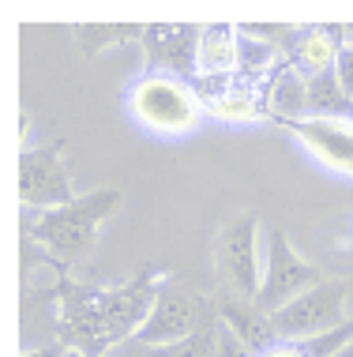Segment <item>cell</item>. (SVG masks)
Listing matches in <instances>:
<instances>
[{"label":"cell","mask_w":353,"mask_h":357,"mask_svg":"<svg viewBox=\"0 0 353 357\" xmlns=\"http://www.w3.org/2000/svg\"><path fill=\"white\" fill-rule=\"evenodd\" d=\"M162 286H166V278L150 264L120 286H87L61 278V286H56V335L68 350L83 357H109L117 346L132 342L143 331Z\"/></svg>","instance_id":"1"},{"label":"cell","mask_w":353,"mask_h":357,"mask_svg":"<svg viewBox=\"0 0 353 357\" xmlns=\"http://www.w3.org/2000/svg\"><path fill=\"white\" fill-rule=\"evenodd\" d=\"M120 188H94L75 196L72 204L42 211L31 222V241L56 264H79L98 241V226L120 211Z\"/></svg>","instance_id":"2"},{"label":"cell","mask_w":353,"mask_h":357,"mask_svg":"<svg viewBox=\"0 0 353 357\" xmlns=\"http://www.w3.org/2000/svg\"><path fill=\"white\" fill-rule=\"evenodd\" d=\"M128 113L155 136H188L203 124L207 105L192 86V79L147 72L128 91Z\"/></svg>","instance_id":"3"},{"label":"cell","mask_w":353,"mask_h":357,"mask_svg":"<svg viewBox=\"0 0 353 357\" xmlns=\"http://www.w3.org/2000/svg\"><path fill=\"white\" fill-rule=\"evenodd\" d=\"M263 226L256 211H241L218 229L214 237V271L222 278L226 294L260 297V282H263Z\"/></svg>","instance_id":"4"},{"label":"cell","mask_w":353,"mask_h":357,"mask_svg":"<svg viewBox=\"0 0 353 357\" xmlns=\"http://www.w3.org/2000/svg\"><path fill=\"white\" fill-rule=\"evenodd\" d=\"M320 282H323V275L293 248L285 229H267V237H263V282H260L256 305L267 316H274L279 308L297 301L301 294H308Z\"/></svg>","instance_id":"5"},{"label":"cell","mask_w":353,"mask_h":357,"mask_svg":"<svg viewBox=\"0 0 353 357\" xmlns=\"http://www.w3.org/2000/svg\"><path fill=\"white\" fill-rule=\"evenodd\" d=\"M214 320L218 312L207 305V297H199L196 289H185L177 282H166L158 289V301L136 339L147 346H180L192 335H199L203 327H211Z\"/></svg>","instance_id":"6"},{"label":"cell","mask_w":353,"mask_h":357,"mask_svg":"<svg viewBox=\"0 0 353 357\" xmlns=\"http://www.w3.org/2000/svg\"><path fill=\"white\" fill-rule=\"evenodd\" d=\"M350 286L335 282V278H323L320 286H312L308 294H301L297 301H290L285 308L271 316V327L279 335V342L297 346L304 339H316V335L331 331V327L346 324V301H350Z\"/></svg>","instance_id":"7"},{"label":"cell","mask_w":353,"mask_h":357,"mask_svg":"<svg viewBox=\"0 0 353 357\" xmlns=\"http://www.w3.org/2000/svg\"><path fill=\"white\" fill-rule=\"evenodd\" d=\"M75 199L72 169L64 162L61 147H26L19 154V204L34 215L56 211Z\"/></svg>","instance_id":"8"},{"label":"cell","mask_w":353,"mask_h":357,"mask_svg":"<svg viewBox=\"0 0 353 357\" xmlns=\"http://www.w3.org/2000/svg\"><path fill=\"white\" fill-rule=\"evenodd\" d=\"M139 45L147 53V72L177 75V79H196L199 75V26L147 23Z\"/></svg>","instance_id":"9"},{"label":"cell","mask_w":353,"mask_h":357,"mask_svg":"<svg viewBox=\"0 0 353 357\" xmlns=\"http://www.w3.org/2000/svg\"><path fill=\"white\" fill-rule=\"evenodd\" d=\"M285 128L293 139H301V147L320 158L323 166L353 177V121L342 117H297V121H274Z\"/></svg>","instance_id":"10"},{"label":"cell","mask_w":353,"mask_h":357,"mask_svg":"<svg viewBox=\"0 0 353 357\" xmlns=\"http://www.w3.org/2000/svg\"><path fill=\"white\" fill-rule=\"evenodd\" d=\"M214 312H218V324L230 327V331H233L256 357H263L267 350H274V346H279V335H274V327H271V316H267L256 301H248V297L218 294Z\"/></svg>","instance_id":"11"},{"label":"cell","mask_w":353,"mask_h":357,"mask_svg":"<svg viewBox=\"0 0 353 357\" xmlns=\"http://www.w3.org/2000/svg\"><path fill=\"white\" fill-rule=\"evenodd\" d=\"M241 26L207 23L199 26V75L207 79H233L241 72Z\"/></svg>","instance_id":"12"},{"label":"cell","mask_w":353,"mask_h":357,"mask_svg":"<svg viewBox=\"0 0 353 357\" xmlns=\"http://www.w3.org/2000/svg\"><path fill=\"white\" fill-rule=\"evenodd\" d=\"M338 53H342V31H335V26H304V31L293 34L285 61L312 79V75L335 72Z\"/></svg>","instance_id":"13"},{"label":"cell","mask_w":353,"mask_h":357,"mask_svg":"<svg viewBox=\"0 0 353 357\" xmlns=\"http://www.w3.org/2000/svg\"><path fill=\"white\" fill-rule=\"evenodd\" d=\"M263 91H267L271 121L308 117V75H301L290 61H279V68L263 79Z\"/></svg>","instance_id":"14"},{"label":"cell","mask_w":353,"mask_h":357,"mask_svg":"<svg viewBox=\"0 0 353 357\" xmlns=\"http://www.w3.org/2000/svg\"><path fill=\"white\" fill-rule=\"evenodd\" d=\"M308 117H342L353 121V98L342 91L335 72H323L308 79Z\"/></svg>","instance_id":"15"},{"label":"cell","mask_w":353,"mask_h":357,"mask_svg":"<svg viewBox=\"0 0 353 357\" xmlns=\"http://www.w3.org/2000/svg\"><path fill=\"white\" fill-rule=\"evenodd\" d=\"M147 26H132V23H79L75 26V45L83 56H98L109 45H128V42H143Z\"/></svg>","instance_id":"16"},{"label":"cell","mask_w":353,"mask_h":357,"mask_svg":"<svg viewBox=\"0 0 353 357\" xmlns=\"http://www.w3.org/2000/svg\"><path fill=\"white\" fill-rule=\"evenodd\" d=\"M350 342H353V320L338 324V327H331V331L316 335V339L297 342V350H301L304 357H338Z\"/></svg>","instance_id":"17"},{"label":"cell","mask_w":353,"mask_h":357,"mask_svg":"<svg viewBox=\"0 0 353 357\" xmlns=\"http://www.w3.org/2000/svg\"><path fill=\"white\" fill-rule=\"evenodd\" d=\"M218 320L211 327H203L199 335H192L188 342H180L177 346V357H218Z\"/></svg>","instance_id":"18"},{"label":"cell","mask_w":353,"mask_h":357,"mask_svg":"<svg viewBox=\"0 0 353 357\" xmlns=\"http://www.w3.org/2000/svg\"><path fill=\"white\" fill-rule=\"evenodd\" d=\"M109 357H177V346H147V342L132 339V342L117 346Z\"/></svg>","instance_id":"19"},{"label":"cell","mask_w":353,"mask_h":357,"mask_svg":"<svg viewBox=\"0 0 353 357\" xmlns=\"http://www.w3.org/2000/svg\"><path fill=\"white\" fill-rule=\"evenodd\" d=\"M335 75H338L342 91L353 98V42H342V53H338V61H335Z\"/></svg>","instance_id":"20"},{"label":"cell","mask_w":353,"mask_h":357,"mask_svg":"<svg viewBox=\"0 0 353 357\" xmlns=\"http://www.w3.org/2000/svg\"><path fill=\"white\" fill-rule=\"evenodd\" d=\"M23 357H68V346H64V342H45V346H31V350H23Z\"/></svg>","instance_id":"21"},{"label":"cell","mask_w":353,"mask_h":357,"mask_svg":"<svg viewBox=\"0 0 353 357\" xmlns=\"http://www.w3.org/2000/svg\"><path fill=\"white\" fill-rule=\"evenodd\" d=\"M263 357H304V354L297 350V346H290V342H279L274 350H267Z\"/></svg>","instance_id":"22"},{"label":"cell","mask_w":353,"mask_h":357,"mask_svg":"<svg viewBox=\"0 0 353 357\" xmlns=\"http://www.w3.org/2000/svg\"><path fill=\"white\" fill-rule=\"evenodd\" d=\"M342 42H353V26H346V31H342Z\"/></svg>","instance_id":"23"},{"label":"cell","mask_w":353,"mask_h":357,"mask_svg":"<svg viewBox=\"0 0 353 357\" xmlns=\"http://www.w3.org/2000/svg\"><path fill=\"white\" fill-rule=\"evenodd\" d=\"M338 357H353V342H350V346H346V350H342Z\"/></svg>","instance_id":"24"},{"label":"cell","mask_w":353,"mask_h":357,"mask_svg":"<svg viewBox=\"0 0 353 357\" xmlns=\"http://www.w3.org/2000/svg\"><path fill=\"white\" fill-rule=\"evenodd\" d=\"M68 357H83V354H75V350H68Z\"/></svg>","instance_id":"25"}]
</instances>
